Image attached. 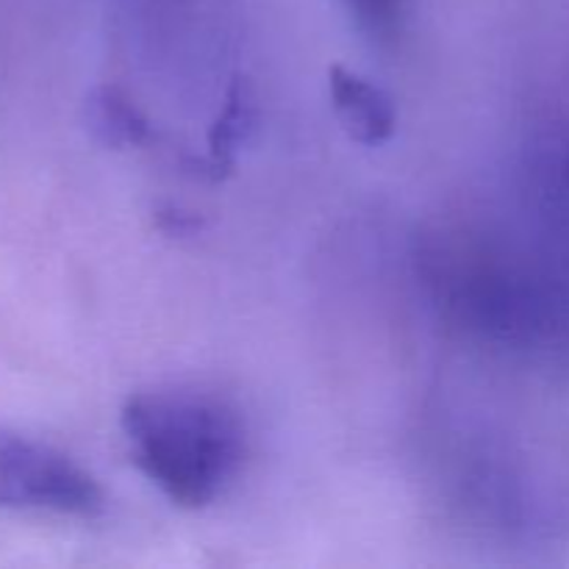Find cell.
<instances>
[{
  "label": "cell",
  "mask_w": 569,
  "mask_h": 569,
  "mask_svg": "<svg viewBox=\"0 0 569 569\" xmlns=\"http://www.w3.org/2000/svg\"><path fill=\"white\" fill-rule=\"evenodd\" d=\"M120 426L133 465L178 509L217 503L239 478L248 433L226 400L187 389H156L126 400Z\"/></svg>",
  "instance_id": "obj_1"
},
{
  "label": "cell",
  "mask_w": 569,
  "mask_h": 569,
  "mask_svg": "<svg viewBox=\"0 0 569 569\" xmlns=\"http://www.w3.org/2000/svg\"><path fill=\"white\" fill-rule=\"evenodd\" d=\"M0 509L94 520L103 515L106 495L64 450L0 428Z\"/></svg>",
  "instance_id": "obj_2"
},
{
  "label": "cell",
  "mask_w": 569,
  "mask_h": 569,
  "mask_svg": "<svg viewBox=\"0 0 569 569\" xmlns=\"http://www.w3.org/2000/svg\"><path fill=\"white\" fill-rule=\"evenodd\" d=\"M328 92H331L337 120L342 122L348 137L356 139L359 144L376 148V144H383L395 133L398 111H395L392 98L378 83H372L370 78L345 70V67H331Z\"/></svg>",
  "instance_id": "obj_3"
},
{
  "label": "cell",
  "mask_w": 569,
  "mask_h": 569,
  "mask_svg": "<svg viewBox=\"0 0 569 569\" xmlns=\"http://www.w3.org/2000/svg\"><path fill=\"white\" fill-rule=\"evenodd\" d=\"M87 126L109 148H131L150 139V122L117 87H100L87 100Z\"/></svg>",
  "instance_id": "obj_4"
},
{
  "label": "cell",
  "mask_w": 569,
  "mask_h": 569,
  "mask_svg": "<svg viewBox=\"0 0 569 569\" xmlns=\"http://www.w3.org/2000/svg\"><path fill=\"white\" fill-rule=\"evenodd\" d=\"M256 122V103L253 94L244 83H237L228 92L226 106H222L220 117L214 120V128L209 133V159L211 170H228L233 167V156L242 148L248 133L253 131Z\"/></svg>",
  "instance_id": "obj_5"
},
{
  "label": "cell",
  "mask_w": 569,
  "mask_h": 569,
  "mask_svg": "<svg viewBox=\"0 0 569 569\" xmlns=\"http://www.w3.org/2000/svg\"><path fill=\"white\" fill-rule=\"evenodd\" d=\"M356 22L367 37L389 42L398 37L403 20V0H348Z\"/></svg>",
  "instance_id": "obj_6"
}]
</instances>
